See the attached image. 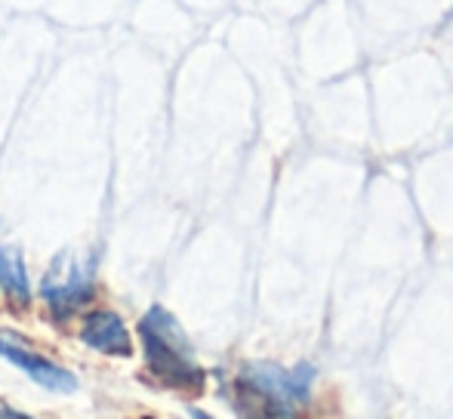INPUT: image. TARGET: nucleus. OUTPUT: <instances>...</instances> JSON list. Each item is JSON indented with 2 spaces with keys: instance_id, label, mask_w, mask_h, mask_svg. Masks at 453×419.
Listing matches in <instances>:
<instances>
[{
  "instance_id": "1",
  "label": "nucleus",
  "mask_w": 453,
  "mask_h": 419,
  "mask_svg": "<svg viewBox=\"0 0 453 419\" xmlns=\"http://www.w3.org/2000/svg\"><path fill=\"white\" fill-rule=\"evenodd\" d=\"M139 339L145 348V364L151 377L167 389L201 392L203 370L191 354V342L173 315L164 306H151L139 321Z\"/></svg>"
},
{
  "instance_id": "2",
  "label": "nucleus",
  "mask_w": 453,
  "mask_h": 419,
  "mask_svg": "<svg viewBox=\"0 0 453 419\" xmlns=\"http://www.w3.org/2000/svg\"><path fill=\"white\" fill-rule=\"evenodd\" d=\"M309 367L287 373L274 364H250L234 383V408L244 419H299L296 401L309 392Z\"/></svg>"
},
{
  "instance_id": "3",
  "label": "nucleus",
  "mask_w": 453,
  "mask_h": 419,
  "mask_svg": "<svg viewBox=\"0 0 453 419\" xmlns=\"http://www.w3.org/2000/svg\"><path fill=\"white\" fill-rule=\"evenodd\" d=\"M96 293V265L93 256L65 250L50 263L47 275L41 281V300L53 317L68 321L93 300Z\"/></svg>"
},
{
  "instance_id": "4",
  "label": "nucleus",
  "mask_w": 453,
  "mask_h": 419,
  "mask_svg": "<svg viewBox=\"0 0 453 419\" xmlns=\"http://www.w3.org/2000/svg\"><path fill=\"white\" fill-rule=\"evenodd\" d=\"M0 358L10 361L16 370L28 373L41 389L59 392V395H72V392H78V377H74L72 370H65V367L56 364V361L43 358V354L31 352V348L19 346V342L6 333H0Z\"/></svg>"
},
{
  "instance_id": "5",
  "label": "nucleus",
  "mask_w": 453,
  "mask_h": 419,
  "mask_svg": "<svg viewBox=\"0 0 453 419\" xmlns=\"http://www.w3.org/2000/svg\"><path fill=\"white\" fill-rule=\"evenodd\" d=\"M78 336L87 348L108 354V358H130L133 354L130 330H127L124 317L111 312V309H96V312L84 315Z\"/></svg>"
},
{
  "instance_id": "6",
  "label": "nucleus",
  "mask_w": 453,
  "mask_h": 419,
  "mask_svg": "<svg viewBox=\"0 0 453 419\" xmlns=\"http://www.w3.org/2000/svg\"><path fill=\"white\" fill-rule=\"evenodd\" d=\"M0 290L10 296L12 302L25 306L31 300V284H28V269H25L22 256L12 247L0 244Z\"/></svg>"
},
{
  "instance_id": "7",
  "label": "nucleus",
  "mask_w": 453,
  "mask_h": 419,
  "mask_svg": "<svg viewBox=\"0 0 453 419\" xmlns=\"http://www.w3.org/2000/svg\"><path fill=\"white\" fill-rule=\"evenodd\" d=\"M0 419H35V416L22 414V410H16V408H10L6 401H0Z\"/></svg>"
},
{
  "instance_id": "8",
  "label": "nucleus",
  "mask_w": 453,
  "mask_h": 419,
  "mask_svg": "<svg viewBox=\"0 0 453 419\" xmlns=\"http://www.w3.org/2000/svg\"><path fill=\"white\" fill-rule=\"evenodd\" d=\"M188 414H191V419H210L207 414H203V410H195V408H191Z\"/></svg>"
}]
</instances>
